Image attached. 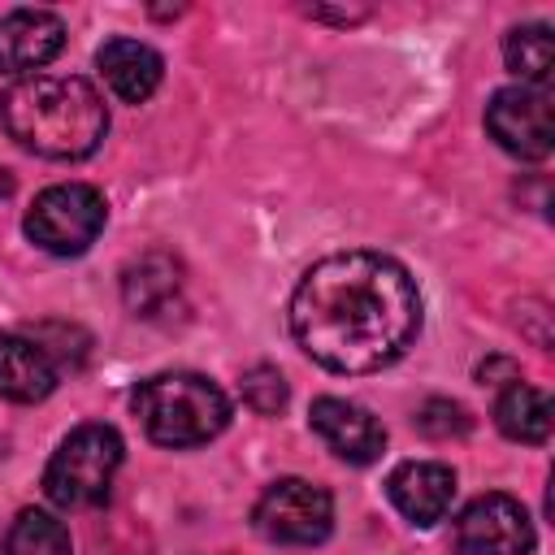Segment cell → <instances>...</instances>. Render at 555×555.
Listing matches in <instances>:
<instances>
[{"mask_svg": "<svg viewBox=\"0 0 555 555\" xmlns=\"http://www.w3.org/2000/svg\"><path fill=\"white\" fill-rule=\"evenodd\" d=\"M416 282L382 251H334L291 295V334L330 373H377L416 343Z\"/></svg>", "mask_w": 555, "mask_h": 555, "instance_id": "obj_1", "label": "cell"}, {"mask_svg": "<svg viewBox=\"0 0 555 555\" xmlns=\"http://www.w3.org/2000/svg\"><path fill=\"white\" fill-rule=\"evenodd\" d=\"M9 139L48 160H82L108 130L100 91L78 74H30L0 95Z\"/></svg>", "mask_w": 555, "mask_h": 555, "instance_id": "obj_2", "label": "cell"}, {"mask_svg": "<svg viewBox=\"0 0 555 555\" xmlns=\"http://www.w3.org/2000/svg\"><path fill=\"white\" fill-rule=\"evenodd\" d=\"M143 434L160 447H199L230 425L225 390L204 373H156L130 395Z\"/></svg>", "mask_w": 555, "mask_h": 555, "instance_id": "obj_3", "label": "cell"}, {"mask_svg": "<svg viewBox=\"0 0 555 555\" xmlns=\"http://www.w3.org/2000/svg\"><path fill=\"white\" fill-rule=\"evenodd\" d=\"M121 468V434L113 425H78L43 468V494L56 507H95Z\"/></svg>", "mask_w": 555, "mask_h": 555, "instance_id": "obj_4", "label": "cell"}, {"mask_svg": "<svg viewBox=\"0 0 555 555\" xmlns=\"http://www.w3.org/2000/svg\"><path fill=\"white\" fill-rule=\"evenodd\" d=\"M108 221V204L95 186L87 182H56L48 191L35 195V204L26 208V238L52 256H82L100 230Z\"/></svg>", "mask_w": 555, "mask_h": 555, "instance_id": "obj_5", "label": "cell"}, {"mask_svg": "<svg viewBox=\"0 0 555 555\" xmlns=\"http://www.w3.org/2000/svg\"><path fill=\"white\" fill-rule=\"evenodd\" d=\"M251 525L269 542H282V546H317L334 529V499H330L325 486H312L304 477H282V481H273L256 499Z\"/></svg>", "mask_w": 555, "mask_h": 555, "instance_id": "obj_6", "label": "cell"}, {"mask_svg": "<svg viewBox=\"0 0 555 555\" xmlns=\"http://www.w3.org/2000/svg\"><path fill=\"white\" fill-rule=\"evenodd\" d=\"M486 130L494 143L520 160H546L555 143L551 126V91L546 87H499L486 104Z\"/></svg>", "mask_w": 555, "mask_h": 555, "instance_id": "obj_7", "label": "cell"}, {"mask_svg": "<svg viewBox=\"0 0 555 555\" xmlns=\"http://www.w3.org/2000/svg\"><path fill=\"white\" fill-rule=\"evenodd\" d=\"M460 555H529L533 520L512 494H477L455 520Z\"/></svg>", "mask_w": 555, "mask_h": 555, "instance_id": "obj_8", "label": "cell"}, {"mask_svg": "<svg viewBox=\"0 0 555 555\" xmlns=\"http://www.w3.org/2000/svg\"><path fill=\"white\" fill-rule=\"evenodd\" d=\"M308 425L317 429V438L347 464H373L382 451H386V429L382 421L351 403V399H334V395H321L308 412Z\"/></svg>", "mask_w": 555, "mask_h": 555, "instance_id": "obj_9", "label": "cell"}, {"mask_svg": "<svg viewBox=\"0 0 555 555\" xmlns=\"http://www.w3.org/2000/svg\"><path fill=\"white\" fill-rule=\"evenodd\" d=\"M386 494L395 503V512L421 529L438 525L451 512L455 499V473L438 460H408L386 477Z\"/></svg>", "mask_w": 555, "mask_h": 555, "instance_id": "obj_10", "label": "cell"}, {"mask_svg": "<svg viewBox=\"0 0 555 555\" xmlns=\"http://www.w3.org/2000/svg\"><path fill=\"white\" fill-rule=\"evenodd\" d=\"M65 48V22L48 9H13L0 17V74H35Z\"/></svg>", "mask_w": 555, "mask_h": 555, "instance_id": "obj_11", "label": "cell"}, {"mask_svg": "<svg viewBox=\"0 0 555 555\" xmlns=\"http://www.w3.org/2000/svg\"><path fill=\"white\" fill-rule=\"evenodd\" d=\"M56 360L39 338L0 334V395L13 403H39L56 390Z\"/></svg>", "mask_w": 555, "mask_h": 555, "instance_id": "obj_12", "label": "cell"}, {"mask_svg": "<svg viewBox=\"0 0 555 555\" xmlns=\"http://www.w3.org/2000/svg\"><path fill=\"white\" fill-rule=\"evenodd\" d=\"M95 69L100 78L108 82V91L126 104H143L156 87H160V74H165V61L156 48L139 43V39H108L100 52H95Z\"/></svg>", "mask_w": 555, "mask_h": 555, "instance_id": "obj_13", "label": "cell"}, {"mask_svg": "<svg viewBox=\"0 0 555 555\" xmlns=\"http://www.w3.org/2000/svg\"><path fill=\"white\" fill-rule=\"evenodd\" d=\"M178 291H182V269L165 251H147L143 260H134L121 273V295H126V308L134 317H160V312H169V304L178 299Z\"/></svg>", "mask_w": 555, "mask_h": 555, "instance_id": "obj_14", "label": "cell"}, {"mask_svg": "<svg viewBox=\"0 0 555 555\" xmlns=\"http://www.w3.org/2000/svg\"><path fill=\"white\" fill-rule=\"evenodd\" d=\"M494 421L512 442L538 447L551 438V399H546V390H538L529 382H512L494 403Z\"/></svg>", "mask_w": 555, "mask_h": 555, "instance_id": "obj_15", "label": "cell"}, {"mask_svg": "<svg viewBox=\"0 0 555 555\" xmlns=\"http://www.w3.org/2000/svg\"><path fill=\"white\" fill-rule=\"evenodd\" d=\"M503 61L525 87H546L551 82V26L546 22H529V26L507 30Z\"/></svg>", "mask_w": 555, "mask_h": 555, "instance_id": "obj_16", "label": "cell"}, {"mask_svg": "<svg viewBox=\"0 0 555 555\" xmlns=\"http://www.w3.org/2000/svg\"><path fill=\"white\" fill-rule=\"evenodd\" d=\"M0 555H74V546H69V529L56 516H48L39 507H26L9 525Z\"/></svg>", "mask_w": 555, "mask_h": 555, "instance_id": "obj_17", "label": "cell"}, {"mask_svg": "<svg viewBox=\"0 0 555 555\" xmlns=\"http://www.w3.org/2000/svg\"><path fill=\"white\" fill-rule=\"evenodd\" d=\"M243 399H247L260 416L282 412V408H286V382H282V373H278L273 364L247 369V373H243Z\"/></svg>", "mask_w": 555, "mask_h": 555, "instance_id": "obj_18", "label": "cell"}, {"mask_svg": "<svg viewBox=\"0 0 555 555\" xmlns=\"http://www.w3.org/2000/svg\"><path fill=\"white\" fill-rule=\"evenodd\" d=\"M416 425L429 438H455V434H468V412L460 403H451V399H429L416 412Z\"/></svg>", "mask_w": 555, "mask_h": 555, "instance_id": "obj_19", "label": "cell"}, {"mask_svg": "<svg viewBox=\"0 0 555 555\" xmlns=\"http://www.w3.org/2000/svg\"><path fill=\"white\" fill-rule=\"evenodd\" d=\"M4 191H9V182H4V173H0V199H4Z\"/></svg>", "mask_w": 555, "mask_h": 555, "instance_id": "obj_20", "label": "cell"}]
</instances>
